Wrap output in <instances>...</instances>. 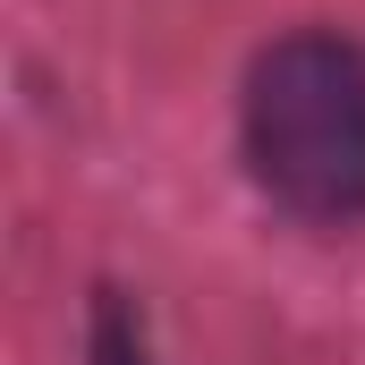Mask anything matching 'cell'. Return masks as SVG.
Here are the masks:
<instances>
[{"label":"cell","instance_id":"cell-1","mask_svg":"<svg viewBox=\"0 0 365 365\" xmlns=\"http://www.w3.org/2000/svg\"><path fill=\"white\" fill-rule=\"evenodd\" d=\"M247 170L297 221H365V51L289 34L247 77Z\"/></svg>","mask_w":365,"mask_h":365},{"label":"cell","instance_id":"cell-2","mask_svg":"<svg viewBox=\"0 0 365 365\" xmlns=\"http://www.w3.org/2000/svg\"><path fill=\"white\" fill-rule=\"evenodd\" d=\"M93 365H153L145 357V323L128 314L119 289H102V306H93Z\"/></svg>","mask_w":365,"mask_h":365}]
</instances>
